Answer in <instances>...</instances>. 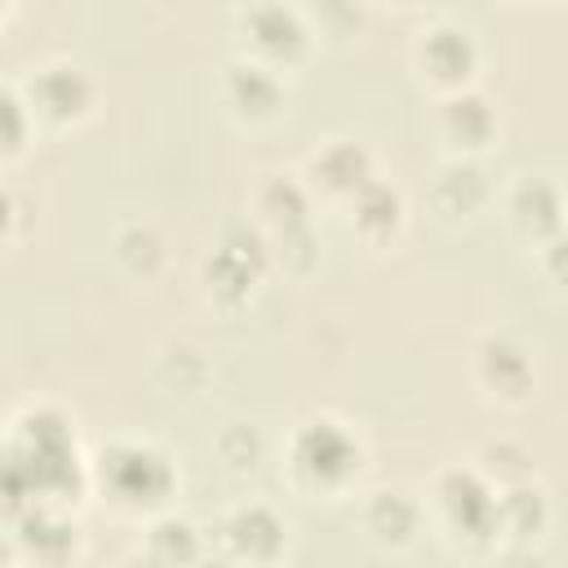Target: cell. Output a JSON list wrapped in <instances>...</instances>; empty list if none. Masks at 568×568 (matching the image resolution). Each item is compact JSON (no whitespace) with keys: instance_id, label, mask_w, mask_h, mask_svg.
<instances>
[{"instance_id":"1","label":"cell","mask_w":568,"mask_h":568,"mask_svg":"<svg viewBox=\"0 0 568 568\" xmlns=\"http://www.w3.org/2000/svg\"><path fill=\"white\" fill-rule=\"evenodd\" d=\"M102 484L129 501V506H146V501H160L173 484V470L169 462L146 448V444H115L102 453Z\"/></svg>"},{"instance_id":"2","label":"cell","mask_w":568,"mask_h":568,"mask_svg":"<svg viewBox=\"0 0 568 568\" xmlns=\"http://www.w3.org/2000/svg\"><path fill=\"white\" fill-rule=\"evenodd\" d=\"M293 462L306 479L315 484H337L342 475L355 470L359 462V448L355 439L337 426V422H311L297 430V444H293Z\"/></svg>"},{"instance_id":"3","label":"cell","mask_w":568,"mask_h":568,"mask_svg":"<svg viewBox=\"0 0 568 568\" xmlns=\"http://www.w3.org/2000/svg\"><path fill=\"white\" fill-rule=\"evenodd\" d=\"M439 497H444V510L453 515V524L466 528V532H475V537H488L493 524H497V515H501V506L493 501V493H488L470 470L444 475Z\"/></svg>"},{"instance_id":"4","label":"cell","mask_w":568,"mask_h":568,"mask_svg":"<svg viewBox=\"0 0 568 568\" xmlns=\"http://www.w3.org/2000/svg\"><path fill=\"white\" fill-rule=\"evenodd\" d=\"M262 271V244L253 235H231L213 257H209V280L217 284V293L235 297L244 293Z\"/></svg>"},{"instance_id":"5","label":"cell","mask_w":568,"mask_h":568,"mask_svg":"<svg viewBox=\"0 0 568 568\" xmlns=\"http://www.w3.org/2000/svg\"><path fill=\"white\" fill-rule=\"evenodd\" d=\"M226 537H231V546H235L240 555H248V559H271V555L284 546V528H280V519H275L266 506H244V510H235L231 524H226Z\"/></svg>"},{"instance_id":"6","label":"cell","mask_w":568,"mask_h":568,"mask_svg":"<svg viewBox=\"0 0 568 568\" xmlns=\"http://www.w3.org/2000/svg\"><path fill=\"white\" fill-rule=\"evenodd\" d=\"M18 541L27 550H36L40 559H58L71 550L75 541V528L67 519H58L53 510H40V506H22L18 510Z\"/></svg>"},{"instance_id":"7","label":"cell","mask_w":568,"mask_h":568,"mask_svg":"<svg viewBox=\"0 0 568 568\" xmlns=\"http://www.w3.org/2000/svg\"><path fill=\"white\" fill-rule=\"evenodd\" d=\"M31 98L49 111V115H75L89 102V80L75 67H49L40 71V80L31 84Z\"/></svg>"},{"instance_id":"8","label":"cell","mask_w":568,"mask_h":568,"mask_svg":"<svg viewBox=\"0 0 568 568\" xmlns=\"http://www.w3.org/2000/svg\"><path fill=\"white\" fill-rule=\"evenodd\" d=\"M422 58H426V67H430L439 80H457V75H466V71H470L475 49H470V40H466L462 31L439 27V31H430V36H426Z\"/></svg>"},{"instance_id":"9","label":"cell","mask_w":568,"mask_h":568,"mask_svg":"<svg viewBox=\"0 0 568 568\" xmlns=\"http://www.w3.org/2000/svg\"><path fill=\"white\" fill-rule=\"evenodd\" d=\"M315 173L337 186V191H359L368 182V155L355 146V142H333L320 160H315Z\"/></svg>"},{"instance_id":"10","label":"cell","mask_w":568,"mask_h":568,"mask_svg":"<svg viewBox=\"0 0 568 568\" xmlns=\"http://www.w3.org/2000/svg\"><path fill=\"white\" fill-rule=\"evenodd\" d=\"M248 27H253V40L284 53V49H297L302 44V22L284 9V4H262L248 13Z\"/></svg>"},{"instance_id":"11","label":"cell","mask_w":568,"mask_h":568,"mask_svg":"<svg viewBox=\"0 0 568 568\" xmlns=\"http://www.w3.org/2000/svg\"><path fill=\"white\" fill-rule=\"evenodd\" d=\"M195 550H200V541L186 519H160L151 528V559H160L164 568H186L195 559Z\"/></svg>"},{"instance_id":"12","label":"cell","mask_w":568,"mask_h":568,"mask_svg":"<svg viewBox=\"0 0 568 568\" xmlns=\"http://www.w3.org/2000/svg\"><path fill=\"white\" fill-rule=\"evenodd\" d=\"M355 217L364 231H390L399 222V195L386 182H364L355 191Z\"/></svg>"},{"instance_id":"13","label":"cell","mask_w":568,"mask_h":568,"mask_svg":"<svg viewBox=\"0 0 568 568\" xmlns=\"http://www.w3.org/2000/svg\"><path fill=\"white\" fill-rule=\"evenodd\" d=\"M484 377L497 390H519L528 382V355L510 342H488L484 346Z\"/></svg>"},{"instance_id":"14","label":"cell","mask_w":568,"mask_h":568,"mask_svg":"<svg viewBox=\"0 0 568 568\" xmlns=\"http://www.w3.org/2000/svg\"><path fill=\"white\" fill-rule=\"evenodd\" d=\"M231 98L244 106V111H271L275 98H280V84L271 71L262 67H231Z\"/></svg>"},{"instance_id":"15","label":"cell","mask_w":568,"mask_h":568,"mask_svg":"<svg viewBox=\"0 0 568 568\" xmlns=\"http://www.w3.org/2000/svg\"><path fill=\"white\" fill-rule=\"evenodd\" d=\"M515 213H519V222L532 226V231H555V222H559V195H555V186H546V182H524V186L515 191Z\"/></svg>"},{"instance_id":"16","label":"cell","mask_w":568,"mask_h":568,"mask_svg":"<svg viewBox=\"0 0 568 568\" xmlns=\"http://www.w3.org/2000/svg\"><path fill=\"white\" fill-rule=\"evenodd\" d=\"M368 524L382 532V537H408L413 524H417V506L404 497V493H377L373 506H368Z\"/></svg>"},{"instance_id":"17","label":"cell","mask_w":568,"mask_h":568,"mask_svg":"<svg viewBox=\"0 0 568 568\" xmlns=\"http://www.w3.org/2000/svg\"><path fill=\"white\" fill-rule=\"evenodd\" d=\"M444 120H448V129H453L462 142H479V138L493 133V111H488V102L475 98V93L453 98L448 111H444Z\"/></svg>"},{"instance_id":"18","label":"cell","mask_w":568,"mask_h":568,"mask_svg":"<svg viewBox=\"0 0 568 568\" xmlns=\"http://www.w3.org/2000/svg\"><path fill=\"white\" fill-rule=\"evenodd\" d=\"M262 213L280 226V231H288V226H302V213H306V195L288 182V178H275V182H266V191H262Z\"/></svg>"},{"instance_id":"19","label":"cell","mask_w":568,"mask_h":568,"mask_svg":"<svg viewBox=\"0 0 568 568\" xmlns=\"http://www.w3.org/2000/svg\"><path fill=\"white\" fill-rule=\"evenodd\" d=\"M484 200V182L475 169H448L439 178V204L453 209V213H470L475 204Z\"/></svg>"},{"instance_id":"20","label":"cell","mask_w":568,"mask_h":568,"mask_svg":"<svg viewBox=\"0 0 568 568\" xmlns=\"http://www.w3.org/2000/svg\"><path fill=\"white\" fill-rule=\"evenodd\" d=\"M22 138H27V106L9 89H0V151H13Z\"/></svg>"},{"instance_id":"21","label":"cell","mask_w":568,"mask_h":568,"mask_svg":"<svg viewBox=\"0 0 568 568\" xmlns=\"http://www.w3.org/2000/svg\"><path fill=\"white\" fill-rule=\"evenodd\" d=\"M506 515H515V524H519L524 532H532V524L541 519V501H537V493H528V488L510 493V497H506Z\"/></svg>"},{"instance_id":"22","label":"cell","mask_w":568,"mask_h":568,"mask_svg":"<svg viewBox=\"0 0 568 568\" xmlns=\"http://www.w3.org/2000/svg\"><path fill=\"white\" fill-rule=\"evenodd\" d=\"M9 222H13V200L0 191V231H9Z\"/></svg>"},{"instance_id":"23","label":"cell","mask_w":568,"mask_h":568,"mask_svg":"<svg viewBox=\"0 0 568 568\" xmlns=\"http://www.w3.org/2000/svg\"><path fill=\"white\" fill-rule=\"evenodd\" d=\"M129 568H164V564H160V559H133Z\"/></svg>"},{"instance_id":"24","label":"cell","mask_w":568,"mask_h":568,"mask_svg":"<svg viewBox=\"0 0 568 568\" xmlns=\"http://www.w3.org/2000/svg\"><path fill=\"white\" fill-rule=\"evenodd\" d=\"M204 568H231V564H204Z\"/></svg>"},{"instance_id":"25","label":"cell","mask_w":568,"mask_h":568,"mask_svg":"<svg viewBox=\"0 0 568 568\" xmlns=\"http://www.w3.org/2000/svg\"><path fill=\"white\" fill-rule=\"evenodd\" d=\"M0 568H4V546H0Z\"/></svg>"}]
</instances>
